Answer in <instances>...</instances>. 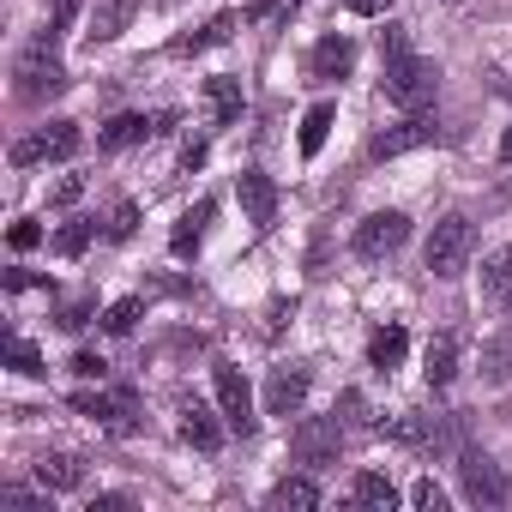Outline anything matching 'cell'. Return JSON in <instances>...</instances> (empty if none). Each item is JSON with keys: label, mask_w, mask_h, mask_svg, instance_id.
<instances>
[{"label": "cell", "mask_w": 512, "mask_h": 512, "mask_svg": "<svg viewBox=\"0 0 512 512\" xmlns=\"http://www.w3.org/2000/svg\"><path fill=\"white\" fill-rule=\"evenodd\" d=\"M13 79H19V97H25V103H43V97L67 91V67H61V55H55V31H49V37H37V43L19 55Z\"/></svg>", "instance_id": "6da1fadb"}, {"label": "cell", "mask_w": 512, "mask_h": 512, "mask_svg": "<svg viewBox=\"0 0 512 512\" xmlns=\"http://www.w3.org/2000/svg\"><path fill=\"white\" fill-rule=\"evenodd\" d=\"M470 247H476V229H470V217L464 211H452V217H440L434 223V235H428V272L434 278H458L464 272V260H470Z\"/></svg>", "instance_id": "7a4b0ae2"}, {"label": "cell", "mask_w": 512, "mask_h": 512, "mask_svg": "<svg viewBox=\"0 0 512 512\" xmlns=\"http://www.w3.org/2000/svg\"><path fill=\"white\" fill-rule=\"evenodd\" d=\"M434 85H440V67H434V61H422V55H398V61H386V97H392L398 109H422V103H434Z\"/></svg>", "instance_id": "3957f363"}, {"label": "cell", "mask_w": 512, "mask_h": 512, "mask_svg": "<svg viewBox=\"0 0 512 512\" xmlns=\"http://www.w3.org/2000/svg\"><path fill=\"white\" fill-rule=\"evenodd\" d=\"M290 452H296V464H308V470L338 464V452H344V416H308V422H296Z\"/></svg>", "instance_id": "277c9868"}, {"label": "cell", "mask_w": 512, "mask_h": 512, "mask_svg": "<svg viewBox=\"0 0 512 512\" xmlns=\"http://www.w3.org/2000/svg\"><path fill=\"white\" fill-rule=\"evenodd\" d=\"M79 145H85L79 121H49V127H37L31 139L13 145V163H19V169H31V163H67Z\"/></svg>", "instance_id": "5b68a950"}, {"label": "cell", "mask_w": 512, "mask_h": 512, "mask_svg": "<svg viewBox=\"0 0 512 512\" xmlns=\"http://www.w3.org/2000/svg\"><path fill=\"white\" fill-rule=\"evenodd\" d=\"M404 241H410V217L404 211H374L356 229V260H392Z\"/></svg>", "instance_id": "8992f818"}, {"label": "cell", "mask_w": 512, "mask_h": 512, "mask_svg": "<svg viewBox=\"0 0 512 512\" xmlns=\"http://www.w3.org/2000/svg\"><path fill=\"white\" fill-rule=\"evenodd\" d=\"M211 380H217V404H223V422H229V434H253V392H247V374L235 368V362H217L211 368Z\"/></svg>", "instance_id": "52a82bcc"}, {"label": "cell", "mask_w": 512, "mask_h": 512, "mask_svg": "<svg viewBox=\"0 0 512 512\" xmlns=\"http://www.w3.org/2000/svg\"><path fill=\"white\" fill-rule=\"evenodd\" d=\"M458 482L470 506H506V476L488 452H458Z\"/></svg>", "instance_id": "ba28073f"}, {"label": "cell", "mask_w": 512, "mask_h": 512, "mask_svg": "<svg viewBox=\"0 0 512 512\" xmlns=\"http://www.w3.org/2000/svg\"><path fill=\"white\" fill-rule=\"evenodd\" d=\"M235 193H241V211H247L253 229H272L278 223V187H272L266 169H241L235 175Z\"/></svg>", "instance_id": "9c48e42d"}, {"label": "cell", "mask_w": 512, "mask_h": 512, "mask_svg": "<svg viewBox=\"0 0 512 512\" xmlns=\"http://www.w3.org/2000/svg\"><path fill=\"white\" fill-rule=\"evenodd\" d=\"M308 404V368H272V380H266V410L272 416H296Z\"/></svg>", "instance_id": "30bf717a"}, {"label": "cell", "mask_w": 512, "mask_h": 512, "mask_svg": "<svg viewBox=\"0 0 512 512\" xmlns=\"http://www.w3.org/2000/svg\"><path fill=\"white\" fill-rule=\"evenodd\" d=\"M217 217V199H193L181 217H175V235H169V247H175V260H193L199 253V241H205V223Z\"/></svg>", "instance_id": "8fae6325"}, {"label": "cell", "mask_w": 512, "mask_h": 512, "mask_svg": "<svg viewBox=\"0 0 512 512\" xmlns=\"http://www.w3.org/2000/svg\"><path fill=\"white\" fill-rule=\"evenodd\" d=\"M434 139H440V127H434L428 115H410V121H398L392 133H380V139H374V157H404V151L434 145Z\"/></svg>", "instance_id": "7c38bea8"}, {"label": "cell", "mask_w": 512, "mask_h": 512, "mask_svg": "<svg viewBox=\"0 0 512 512\" xmlns=\"http://www.w3.org/2000/svg\"><path fill=\"white\" fill-rule=\"evenodd\" d=\"M73 410H79V416H91V422H103L109 434H133V398H103V392H79V398H73Z\"/></svg>", "instance_id": "4fadbf2b"}, {"label": "cell", "mask_w": 512, "mask_h": 512, "mask_svg": "<svg viewBox=\"0 0 512 512\" xmlns=\"http://www.w3.org/2000/svg\"><path fill=\"white\" fill-rule=\"evenodd\" d=\"M350 67H356V43L350 37H320L314 55H308V73L314 79H350Z\"/></svg>", "instance_id": "5bb4252c"}, {"label": "cell", "mask_w": 512, "mask_h": 512, "mask_svg": "<svg viewBox=\"0 0 512 512\" xmlns=\"http://www.w3.org/2000/svg\"><path fill=\"white\" fill-rule=\"evenodd\" d=\"M181 440H187L193 452H217V446H223V428H217V416H211L199 398H181Z\"/></svg>", "instance_id": "9a60e30c"}, {"label": "cell", "mask_w": 512, "mask_h": 512, "mask_svg": "<svg viewBox=\"0 0 512 512\" xmlns=\"http://www.w3.org/2000/svg\"><path fill=\"white\" fill-rule=\"evenodd\" d=\"M235 115H241V79H229V73L205 79V121L211 127H229Z\"/></svg>", "instance_id": "2e32d148"}, {"label": "cell", "mask_w": 512, "mask_h": 512, "mask_svg": "<svg viewBox=\"0 0 512 512\" xmlns=\"http://www.w3.org/2000/svg\"><path fill=\"white\" fill-rule=\"evenodd\" d=\"M422 374H428L434 392L452 386V374H458V344H452V332H434V338H428V350H422Z\"/></svg>", "instance_id": "e0dca14e"}, {"label": "cell", "mask_w": 512, "mask_h": 512, "mask_svg": "<svg viewBox=\"0 0 512 512\" xmlns=\"http://www.w3.org/2000/svg\"><path fill=\"white\" fill-rule=\"evenodd\" d=\"M157 133V121H145V115H115L103 133H97V145L103 151H133V145H145Z\"/></svg>", "instance_id": "ac0fdd59"}, {"label": "cell", "mask_w": 512, "mask_h": 512, "mask_svg": "<svg viewBox=\"0 0 512 512\" xmlns=\"http://www.w3.org/2000/svg\"><path fill=\"white\" fill-rule=\"evenodd\" d=\"M37 482H43L49 494L79 488V482H85V464H79L73 452H43V458H37Z\"/></svg>", "instance_id": "d6986e66"}, {"label": "cell", "mask_w": 512, "mask_h": 512, "mask_svg": "<svg viewBox=\"0 0 512 512\" xmlns=\"http://www.w3.org/2000/svg\"><path fill=\"white\" fill-rule=\"evenodd\" d=\"M506 296H512V253L494 247L488 260H482V302L488 308H506Z\"/></svg>", "instance_id": "ffe728a7"}, {"label": "cell", "mask_w": 512, "mask_h": 512, "mask_svg": "<svg viewBox=\"0 0 512 512\" xmlns=\"http://www.w3.org/2000/svg\"><path fill=\"white\" fill-rule=\"evenodd\" d=\"M404 350H410V338H404V326H380V332L368 338V362H374L380 374H392V368H404Z\"/></svg>", "instance_id": "44dd1931"}, {"label": "cell", "mask_w": 512, "mask_h": 512, "mask_svg": "<svg viewBox=\"0 0 512 512\" xmlns=\"http://www.w3.org/2000/svg\"><path fill=\"white\" fill-rule=\"evenodd\" d=\"M350 500H356V506H374V512H392V506H398V488H392V476L362 470V476L350 482Z\"/></svg>", "instance_id": "7402d4cb"}, {"label": "cell", "mask_w": 512, "mask_h": 512, "mask_svg": "<svg viewBox=\"0 0 512 512\" xmlns=\"http://www.w3.org/2000/svg\"><path fill=\"white\" fill-rule=\"evenodd\" d=\"M235 25H241L235 13H217L205 31H193V37H175V43H169V55H199V49H217V43H229V31H235Z\"/></svg>", "instance_id": "603a6c76"}, {"label": "cell", "mask_w": 512, "mask_h": 512, "mask_svg": "<svg viewBox=\"0 0 512 512\" xmlns=\"http://www.w3.org/2000/svg\"><path fill=\"white\" fill-rule=\"evenodd\" d=\"M314 506H320V488L308 476H284L272 488V512H314Z\"/></svg>", "instance_id": "cb8c5ba5"}, {"label": "cell", "mask_w": 512, "mask_h": 512, "mask_svg": "<svg viewBox=\"0 0 512 512\" xmlns=\"http://www.w3.org/2000/svg\"><path fill=\"white\" fill-rule=\"evenodd\" d=\"M332 121H338V109H332V103H314V109L302 115V157H320V145H326Z\"/></svg>", "instance_id": "d4e9b609"}, {"label": "cell", "mask_w": 512, "mask_h": 512, "mask_svg": "<svg viewBox=\"0 0 512 512\" xmlns=\"http://www.w3.org/2000/svg\"><path fill=\"white\" fill-rule=\"evenodd\" d=\"M91 235H97V223H91V217H73V223L55 235V253H61V260H79V253L91 247Z\"/></svg>", "instance_id": "484cf974"}, {"label": "cell", "mask_w": 512, "mask_h": 512, "mask_svg": "<svg viewBox=\"0 0 512 512\" xmlns=\"http://www.w3.org/2000/svg\"><path fill=\"white\" fill-rule=\"evenodd\" d=\"M296 7H302V0H253L247 19H253V25H290V19H296Z\"/></svg>", "instance_id": "4316f807"}, {"label": "cell", "mask_w": 512, "mask_h": 512, "mask_svg": "<svg viewBox=\"0 0 512 512\" xmlns=\"http://www.w3.org/2000/svg\"><path fill=\"white\" fill-rule=\"evenodd\" d=\"M145 314V302L139 296H127V302H115L109 314H103V332H133V320Z\"/></svg>", "instance_id": "83f0119b"}, {"label": "cell", "mask_w": 512, "mask_h": 512, "mask_svg": "<svg viewBox=\"0 0 512 512\" xmlns=\"http://www.w3.org/2000/svg\"><path fill=\"white\" fill-rule=\"evenodd\" d=\"M482 368H488V380H512V338H494L488 356H482Z\"/></svg>", "instance_id": "f1b7e54d"}, {"label": "cell", "mask_w": 512, "mask_h": 512, "mask_svg": "<svg viewBox=\"0 0 512 512\" xmlns=\"http://www.w3.org/2000/svg\"><path fill=\"white\" fill-rule=\"evenodd\" d=\"M133 229H139V205H133V199H121V205L109 211V241H127Z\"/></svg>", "instance_id": "f546056e"}, {"label": "cell", "mask_w": 512, "mask_h": 512, "mask_svg": "<svg viewBox=\"0 0 512 512\" xmlns=\"http://www.w3.org/2000/svg\"><path fill=\"white\" fill-rule=\"evenodd\" d=\"M7 356H13V368H19V374H31V380H37V374H49V368H43V356H37V344H31V338H13V350H7Z\"/></svg>", "instance_id": "4dcf8cb0"}, {"label": "cell", "mask_w": 512, "mask_h": 512, "mask_svg": "<svg viewBox=\"0 0 512 512\" xmlns=\"http://www.w3.org/2000/svg\"><path fill=\"white\" fill-rule=\"evenodd\" d=\"M0 506H7V512H49V500L31 494V488H0Z\"/></svg>", "instance_id": "1f68e13d"}, {"label": "cell", "mask_w": 512, "mask_h": 512, "mask_svg": "<svg viewBox=\"0 0 512 512\" xmlns=\"http://www.w3.org/2000/svg\"><path fill=\"white\" fill-rule=\"evenodd\" d=\"M410 500H416L422 512H446V494H440V482H434V476H422V482L410 488Z\"/></svg>", "instance_id": "d6a6232c"}, {"label": "cell", "mask_w": 512, "mask_h": 512, "mask_svg": "<svg viewBox=\"0 0 512 512\" xmlns=\"http://www.w3.org/2000/svg\"><path fill=\"white\" fill-rule=\"evenodd\" d=\"M380 55H386V61L410 55V31H404V25H386V31H380Z\"/></svg>", "instance_id": "836d02e7"}, {"label": "cell", "mask_w": 512, "mask_h": 512, "mask_svg": "<svg viewBox=\"0 0 512 512\" xmlns=\"http://www.w3.org/2000/svg\"><path fill=\"white\" fill-rule=\"evenodd\" d=\"M79 193H85V175H61V181L49 187V205H73Z\"/></svg>", "instance_id": "e575fe53"}, {"label": "cell", "mask_w": 512, "mask_h": 512, "mask_svg": "<svg viewBox=\"0 0 512 512\" xmlns=\"http://www.w3.org/2000/svg\"><path fill=\"white\" fill-rule=\"evenodd\" d=\"M73 374H79V380H103V374H109V362H103V356H91V350H79V356H73Z\"/></svg>", "instance_id": "d590c367"}, {"label": "cell", "mask_w": 512, "mask_h": 512, "mask_svg": "<svg viewBox=\"0 0 512 512\" xmlns=\"http://www.w3.org/2000/svg\"><path fill=\"white\" fill-rule=\"evenodd\" d=\"M7 290H49V278H37V272H7Z\"/></svg>", "instance_id": "8d00e7d4"}, {"label": "cell", "mask_w": 512, "mask_h": 512, "mask_svg": "<svg viewBox=\"0 0 512 512\" xmlns=\"http://www.w3.org/2000/svg\"><path fill=\"white\" fill-rule=\"evenodd\" d=\"M338 410H344V422H368V404H362V392H344V398H338Z\"/></svg>", "instance_id": "74e56055"}, {"label": "cell", "mask_w": 512, "mask_h": 512, "mask_svg": "<svg viewBox=\"0 0 512 512\" xmlns=\"http://www.w3.org/2000/svg\"><path fill=\"white\" fill-rule=\"evenodd\" d=\"M37 241H43V229H37V223H13V247H19V253H25V247H37Z\"/></svg>", "instance_id": "f35d334b"}, {"label": "cell", "mask_w": 512, "mask_h": 512, "mask_svg": "<svg viewBox=\"0 0 512 512\" xmlns=\"http://www.w3.org/2000/svg\"><path fill=\"white\" fill-rule=\"evenodd\" d=\"M127 506H133L127 494H97V500H91V512H127Z\"/></svg>", "instance_id": "ab89813d"}, {"label": "cell", "mask_w": 512, "mask_h": 512, "mask_svg": "<svg viewBox=\"0 0 512 512\" xmlns=\"http://www.w3.org/2000/svg\"><path fill=\"white\" fill-rule=\"evenodd\" d=\"M350 13H362V19H374V13H392V0H350Z\"/></svg>", "instance_id": "60d3db41"}, {"label": "cell", "mask_w": 512, "mask_h": 512, "mask_svg": "<svg viewBox=\"0 0 512 512\" xmlns=\"http://www.w3.org/2000/svg\"><path fill=\"white\" fill-rule=\"evenodd\" d=\"M73 13H79V0H55V31H67V25H73Z\"/></svg>", "instance_id": "b9f144b4"}, {"label": "cell", "mask_w": 512, "mask_h": 512, "mask_svg": "<svg viewBox=\"0 0 512 512\" xmlns=\"http://www.w3.org/2000/svg\"><path fill=\"white\" fill-rule=\"evenodd\" d=\"M284 314H290V302H272V308H266V338H272V332L284 326Z\"/></svg>", "instance_id": "7bdbcfd3"}, {"label": "cell", "mask_w": 512, "mask_h": 512, "mask_svg": "<svg viewBox=\"0 0 512 512\" xmlns=\"http://www.w3.org/2000/svg\"><path fill=\"white\" fill-rule=\"evenodd\" d=\"M500 163H512V127L500 133Z\"/></svg>", "instance_id": "ee69618b"}]
</instances>
